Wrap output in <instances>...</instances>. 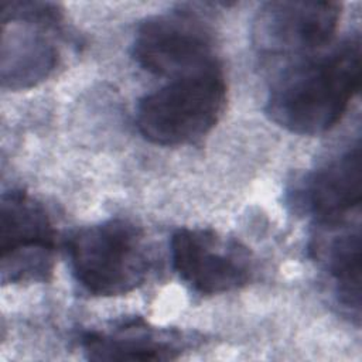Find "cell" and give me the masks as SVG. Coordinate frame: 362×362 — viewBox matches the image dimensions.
<instances>
[{
	"label": "cell",
	"mask_w": 362,
	"mask_h": 362,
	"mask_svg": "<svg viewBox=\"0 0 362 362\" xmlns=\"http://www.w3.org/2000/svg\"><path fill=\"white\" fill-rule=\"evenodd\" d=\"M181 339L178 331L132 318L109 329L83 332L81 346L90 361H168L181 354Z\"/></svg>",
	"instance_id": "obj_10"
},
{
	"label": "cell",
	"mask_w": 362,
	"mask_h": 362,
	"mask_svg": "<svg viewBox=\"0 0 362 362\" xmlns=\"http://www.w3.org/2000/svg\"><path fill=\"white\" fill-rule=\"evenodd\" d=\"M3 283L47 281L54 269L55 229L44 205L21 189L0 202Z\"/></svg>",
	"instance_id": "obj_7"
},
{
	"label": "cell",
	"mask_w": 362,
	"mask_h": 362,
	"mask_svg": "<svg viewBox=\"0 0 362 362\" xmlns=\"http://www.w3.org/2000/svg\"><path fill=\"white\" fill-rule=\"evenodd\" d=\"M66 246L72 274L90 296L130 293L144 283L151 267L146 236L127 219L115 218L81 228Z\"/></svg>",
	"instance_id": "obj_3"
},
{
	"label": "cell",
	"mask_w": 362,
	"mask_h": 362,
	"mask_svg": "<svg viewBox=\"0 0 362 362\" xmlns=\"http://www.w3.org/2000/svg\"><path fill=\"white\" fill-rule=\"evenodd\" d=\"M361 185V146L356 143L311 173L296 192V201L321 228L337 226L348 222L354 212H359Z\"/></svg>",
	"instance_id": "obj_9"
},
{
	"label": "cell",
	"mask_w": 362,
	"mask_h": 362,
	"mask_svg": "<svg viewBox=\"0 0 362 362\" xmlns=\"http://www.w3.org/2000/svg\"><path fill=\"white\" fill-rule=\"evenodd\" d=\"M212 48V33L202 17L178 7L139 24L132 55L147 72L173 79L215 62Z\"/></svg>",
	"instance_id": "obj_5"
},
{
	"label": "cell",
	"mask_w": 362,
	"mask_h": 362,
	"mask_svg": "<svg viewBox=\"0 0 362 362\" xmlns=\"http://www.w3.org/2000/svg\"><path fill=\"white\" fill-rule=\"evenodd\" d=\"M361 37L284 66L273 81L264 110L277 126L301 136L331 130L361 88Z\"/></svg>",
	"instance_id": "obj_1"
},
{
	"label": "cell",
	"mask_w": 362,
	"mask_h": 362,
	"mask_svg": "<svg viewBox=\"0 0 362 362\" xmlns=\"http://www.w3.org/2000/svg\"><path fill=\"white\" fill-rule=\"evenodd\" d=\"M1 14L3 86L21 89L44 81L58 64L48 31H59L62 11L52 3L4 1Z\"/></svg>",
	"instance_id": "obj_6"
},
{
	"label": "cell",
	"mask_w": 362,
	"mask_h": 362,
	"mask_svg": "<svg viewBox=\"0 0 362 362\" xmlns=\"http://www.w3.org/2000/svg\"><path fill=\"white\" fill-rule=\"evenodd\" d=\"M226 106V82L218 61L173 78L167 85L143 96L136 123L153 144L182 146L206 136Z\"/></svg>",
	"instance_id": "obj_2"
},
{
	"label": "cell",
	"mask_w": 362,
	"mask_h": 362,
	"mask_svg": "<svg viewBox=\"0 0 362 362\" xmlns=\"http://www.w3.org/2000/svg\"><path fill=\"white\" fill-rule=\"evenodd\" d=\"M328 240L321 238L315 245L321 260L334 280L338 301L359 324L361 318V228L346 226V222L324 228Z\"/></svg>",
	"instance_id": "obj_11"
},
{
	"label": "cell",
	"mask_w": 362,
	"mask_h": 362,
	"mask_svg": "<svg viewBox=\"0 0 362 362\" xmlns=\"http://www.w3.org/2000/svg\"><path fill=\"white\" fill-rule=\"evenodd\" d=\"M170 247L174 270L198 294L233 291L250 280L249 250L212 229H178L171 236Z\"/></svg>",
	"instance_id": "obj_8"
},
{
	"label": "cell",
	"mask_w": 362,
	"mask_h": 362,
	"mask_svg": "<svg viewBox=\"0 0 362 362\" xmlns=\"http://www.w3.org/2000/svg\"><path fill=\"white\" fill-rule=\"evenodd\" d=\"M339 17L335 1H269L253 18L252 44L266 61L288 65L320 52L332 40Z\"/></svg>",
	"instance_id": "obj_4"
}]
</instances>
